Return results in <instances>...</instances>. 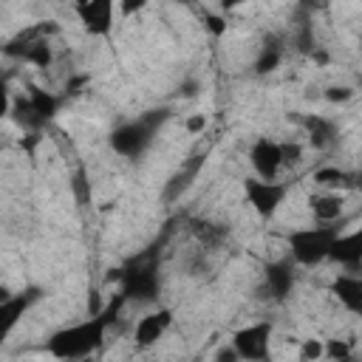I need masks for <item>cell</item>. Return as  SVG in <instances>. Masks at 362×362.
I'll return each mask as SVG.
<instances>
[{
  "label": "cell",
  "mask_w": 362,
  "mask_h": 362,
  "mask_svg": "<svg viewBox=\"0 0 362 362\" xmlns=\"http://www.w3.org/2000/svg\"><path fill=\"white\" fill-rule=\"evenodd\" d=\"M308 209L317 221L322 223H334L342 215V198L339 195H311L308 198Z\"/></svg>",
  "instance_id": "obj_18"
},
{
  "label": "cell",
  "mask_w": 362,
  "mask_h": 362,
  "mask_svg": "<svg viewBox=\"0 0 362 362\" xmlns=\"http://www.w3.org/2000/svg\"><path fill=\"white\" fill-rule=\"evenodd\" d=\"M280 150H283V167H294L303 158V147L297 141H286L280 144Z\"/></svg>",
  "instance_id": "obj_27"
},
{
  "label": "cell",
  "mask_w": 362,
  "mask_h": 362,
  "mask_svg": "<svg viewBox=\"0 0 362 362\" xmlns=\"http://www.w3.org/2000/svg\"><path fill=\"white\" fill-rule=\"evenodd\" d=\"M240 3H243V0H221V8H223V11H232V8H238Z\"/></svg>",
  "instance_id": "obj_36"
},
{
  "label": "cell",
  "mask_w": 362,
  "mask_h": 362,
  "mask_svg": "<svg viewBox=\"0 0 362 362\" xmlns=\"http://www.w3.org/2000/svg\"><path fill=\"white\" fill-rule=\"evenodd\" d=\"M283 59V40L277 34H266L263 37V45H260V54L255 59V74L257 76H266L272 74Z\"/></svg>",
  "instance_id": "obj_17"
},
{
  "label": "cell",
  "mask_w": 362,
  "mask_h": 362,
  "mask_svg": "<svg viewBox=\"0 0 362 362\" xmlns=\"http://www.w3.org/2000/svg\"><path fill=\"white\" fill-rule=\"evenodd\" d=\"M325 354V345L320 342V339H305L303 345H300V356L303 359H320Z\"/></svg>",
  "instance_id": "obj_29"
},
{
  "label": "cell",
  "mask_w": 362,
  "mask_h": 362,
  "mask_svg": "<svg viewBox=\"0 0 362 362\" xmlns=\"http://www.w3.org/2000/svg\"><path fill=\"white\" fill-rule=\"evenodd\" d=\"M40 288H25V291H20V294H11L8 300H3V305H0V317H3V334H8L11 328H14V322L40 300Z\"/></svg>",
  "instance_id": "obj_12"
},
{
  "label": "cell",
  "mask_w": 362,
  "mask_h": 362,
  "mask_svg": "<svg viewBox=\"0 0 362 362\" xmlns=\"http://www.w3.org/2000/svg\"><path fill=\"white\" fill-rule=\"evenodd\" d=\"M204 127H206V116H204V113H195V116L187 119V130H189V133H201Z\"/></svg>",
  "instance_id": "obj_31"
},
{
  "label": "cell",
  "mask_w": 362,
  "mask_h": 362,
  "mask_svg": "<svg viewBox=\"0 0 362 362\" xmlns=\"http://www.w3.org/2000/svg\"><path fill=\"white\" fill-rule=\"evenodd\" d=\"M311 59H314L317 65H328V62H331V57H328V51H325V48H320V45H317V48L311 51Z\"/></svg>",
  "instance_id": "obj_33"
},
{
  "label": "cell",
  "mask_w": 362,
  "mask_h": 362,
  "mask_svg": "<svg viewBox=\"0 0 362 362\" xmlns=\"http://www.w3.org/2000/svg\"><path fill=\"white\" fill-rule=\"evenodd\" d=\"M263 277H266V288L274 300H286L294 288V269L288 260H274L263 269Z\"/></svg>",
  "instance_id": "obj_11"
},
{
  "label": "cell",
  "mask_w": 362,
  "mask_h": 362,
  "mask_svg": "<svg viewBox=\"0 0 362 362\" xmlns=\"http://www.w3.org/2000/svg\"><path fill=\"white\" fill-rule=\"evenodd\" d=\"M201 167H204V156L198 153V156H192V158H189V161H187V164H184V167H181V170H178L167 184H164L161 198H164L167 204H170V201H178V198H181V192L192 184V178L198 175V170H201Z\"/></svg>",
  "instance_id": "obj_13"
},
{
  "label": "cell",
  "mask_w": 362,
  "mask_h": 362,
  "mask_svg": "<svg viewBox=\"0 0 362 362\" xmlns=\"http://www.w3.org/2000/svg\"><path fill=\"white\" fill-rule=\"evenodd\" d=\"M269 339H272V322H252V325L235 331L232 345L240 359H266Z\"/></svg>",
  "instance_id": "obj_6"
},
{
  "label": "cell",
  "mask_w": 362,
  "mask_h": 362,
  "mask_svg": "<svg viewBox=\"0 0 362 362\" xmlns=\"http://www.w3.org/2000/svg\"><path fill=\"white\" fill-rule=\"evenodd\" d=\"M351 96H354V90H351L348 85H331V88H325V99H328V102H334V105L348 102Z\"/></svg>",
  "instance_id": "obj_28"
},
{
  "label": "cell",
  "mask_w": 362,
  "mask_h": 362,
  "mask_svg": "<svg viewBox=\"0 0 362 362\" xmlns=\"http://www.w3.org/2000/svg\"><path fill=\"white\" fill-rule=\"evenodd\" d=\"M11 110H14V119H17L23 127H28V130H40V127H45V124H48V122L34 110V105H31V99H28V96H25V99H17Z\"/></svg>",
  "instance_id": "obj_20"
},
{
  "label": "cell",
  "mask_w": 362,
  "mask_h": 362,
  "mask_svg": "<svg viewBox=\"0 0 362 362\" xmlns=\"http://www.w3.org/2000/svg\"><path fill=\"white\" fill-rule=\"evenodd\" d=\"M178 90H181V96H195V93H198V82H195V79H187Z\"/></svg>",
  "instance_id": "obj_34"
},
{
  "label": "cell",
  "mask_w": 362,
  "mask_h": 362,
  "mask_svg": "<svg viewBox=\"0 0 362 362\" xmlns=\"http://www.w3.org/2000/svg\"><path fill=\"white\" fill-rule=\"evenodd\" d=\"M71 192H74V198H76V204L79 206H88L90 204V181H88V173L79 167L76 173H74V178H71Z\"/></svg>",
  "instance_id": "obj_23"
},
{
  "label": "cell",
  "mask_w": 362,
  "mask_h": 362,
  "mask_svg": "<svg viewBox=\"0 0 362 362\" xmlns=\"http://www.w3.org/2000/svg\"><path fill=\"white\" fill-rule=\"evenodd\" d=\"M300 124L305 127L308 141H311V147H317V150H325V147L334 144V139H337V124H334L331 119H325V116H303Z\"/></svg>",
  "instance_id": "obj_16"
},
{
  "label": "cell",
  "mask_w": 362,
  "mask_h": 362,
  "mask_svg": "<svg viewBox=\"0 0 362 362\" xmlns=\"http://www.w3.org/2000/svg\"><path fill=\"white\" fill-rule=\"evenodd\" d=\"M170 322H173V311H170V308H158V311L141 317V320L136 322V345H139V348L156 345V342L164 337V331L170 328Z\"/></svg>",
  "instance_id": "obj_9"
},
{
  "label": "cell",
  "mask_w": 362,
  "mask_h": 362,
  "mask_svg": "<svg viewBox=\"0 0 362 362\" xmlns=\"http://www.w3.org/2000/svg\"><path fill=\"white\" fill-rule=\"evenodd\" d=\"M23 59H25V62H31V65H37V68H48V65H51V59H54V54H51V45H48V40H45V37L34 40V42H31V45L25 48Z\"/></svg>",
  "instance_id": "obj_22"
},
{
  "label": "cell",
  "mask_w": 362,
  "mask_h": 362,
  "mask_svg": "<svg viewBox=\"0 0 362 362\" xmlns=\"http://www.w3.org/2000/svg\"><path fill=\"white\" fill-rule=\"evenodd\" d=\"M158 252L161 243H153L150 249L133 255L124 266H122V294L124 300H139V303H156L158 291H161V280H158Z\"/></svg>",
  "instance_id": "obj_2"
},
{
  "label": "cell",
  "mask_w": 362,
  "mask_h": 362,
  "mask_svg": "<svg viewBox=\"0 0 362 362\" xmlns=\"http://www.w3.org/2000/svg\"><path fill=\"white\" fill-rule=\"evenodd\" d=\"M325 356H331V359H348L351 356V342H345V339H328Z\"/></svg>",
  "instance_id": "obj_26"
},
{
  "label": "cell",
  "mask_w": 362,
  "mask_h": 362,
  "mask_svg": "<svg viewBox=\"0 0 362 362\" xmlns=\"http://www.w3.org/2000/svg\"><path fill=\"white\" fill-rule=\"evenodd\" d=\"M348 189L362 192V173H351V187H348Z\"/></svg>",
  "instance_id": "obj_35"
},
{
  "label": "cell",
  "mask_w": 362,
  "mask_h": 362,
  "mask_svg": "<svg viewBox=\"0 0 362 362\" xmlns=\"http://www.w3.org/2000/svg\"><path fill=\"white\" fill-rule=\"evenodd\" d=\"M187 223H189L192 238H195L204 249H221V246L226 243L229 229H223L221 223H212V221H206V218H189Z\"/></svg>",
  "instance_id": "obj_15"
},
{
  "label": "cell",
  "mask_w": 362,
  "mask_h": 362,
  "mask_svg": "<svg viewBox=\"0 0 362 362\" xmlns=\"http://www.w3.org/2000/svg\"><path fill=\"white\" fill-rule=\"evenodd\" d=\"M243 189H246V201L252 204V209L260 218H272L280 209V204L286 201V195H288V184L266 181V178H246Z\"/></svg>",
  "instance_id": "obj_5"
},
{
  "label": "cell",
  "mask_w": 362,
  "mask_h": 362,
  "mask_svg": "<svg viewBox=\"0 0 362 362\" xmlns=\"http://www.w3.org/2000/svg\"><path fill=\"white\" fill-rule=\"evenodd\" d=\"M204 28H206L212 37H221V34L226 31V17L212 14V11H204Z\"/></svg>",
  "instance_id": "obj_25"
},
{
  "label": "cell",
  "mask_w": 362,
  "mask_h": 362,
  "mask_svg": "<svg viewBox=\"0 0 362 362\" xmlns=\"http://www.w3.org/2000/svg\"><path fill=\"white\" fill-rule=\"evenodd\" d=\"M294 48L300 54H305V57H311V51L317 48V40H314V31H311L308 23H297V28H294Z\"/></svg>",
  "instance_id": "obj_24"
},
{
  "label": "cell",
  "mask_w": 362,
  "mask_h": 362,
  "mask_svg": "<svg viewBox=\"0 0 362 362\" xmlns=\"http://www.w3.org/2000/svg\"><path fill=\"white\" fill-rule=\"evenodd\" d=\"M122 303H124V294L119 291L102 311L90 314L85 322L51 334V339H48V345H45L48 354H54L57 359H82V356H90V354L102 345L105 331H107V325L116 320Z\"/></svg>",
  "instance_id": "obj_1"
},
{
  "label": "cell",
  "mask_w": 362,
  "mask_h": 362,
  "mask_svg": "<svg viewBox=\"0 0 362 362\" xmlns=\"http://www.w3.org/2000/svg\"><path fill=\"white\" fill-rule=\"evenodd\" d=\"M28 99H31L34 110H37L45 122H51V119L57 116V110H59V99H57L54 93L42 90V88H37V85H28Z\"/></svg>",
  "instance_id": "obj_19"
},
{
  "label": "cell",
  "mask_w": 362,
  "mask_h": 362,
  "mask_svg": "<svg viewBox=\"0 0 362 362\" xmlns=\"http://www.w3.org/2000/svg\"><path fill=\"white\" fill-rule=\"evenodd\" d=\"M331 291L337 294V300L348 308V311H359L362 308V274H339L331 283Z\"/></svg>",
  "instance_id": "obj_14"
},
{
  "label": "cell",
  "mask_w": 362,
  "mask_h": 362,
  "mask_svg": "<svg viewBox=\"0 0 362 362\" xmlns=\"http://www.w3.org/2000/svg\"><path fill=\"white\" fill-rule=\"evenodd\" d=\"M144 3H147V0H119V11H122L124 17H130V14L141 11V8H144Z\"/></svg>",
  "instance_id": "obj_30"
},
{
  "label": "cell",
  "mask_w": 362,
  "mask_h": 362,
  "mask_svg": "<svg viewBox=\"0 0 362 362\" xmlns=\"http://www.w3.org/2000/svg\"><path fill=\"white\" fill-rule=\"evenodd\" d=\"M339 235V226H311V229H297L288 235V249L297 263L303 266H317L328 257L334 238Z\"/></svg>",
  "instance_id": "obj_3"
},
{
  "label": "cell",
  "mask_w": 362,
  "mask_h": 362,
  "mask_svg": "<svg viewBox=\"0 0 362 362\" xmlns=\"http://www.w3.org/2000/svg\"><path fill=\"white\" fill-rule=\"evenodd\" d=\"M76 17L93 37H107L113 28V0H88L85 6H76Z\"/></svg>",
  "instance_id": "obj_8"
},
{
  "label": "cell",
  "mask_w": 362,
  "mask_h": 362,
  "mask_svg": "<svg viewBox=\"0 0 362 362\" xmlns=\"http://www.w3.org/2000/svg\"><path fill=\"white\" fill-rule=\"evenodd\" d=\"M178 3H184V6H195V0H178Z\"/></svg>",
  "instance_id": "obj_37"
},
{
  "label": "cell",
  "mask_w": 362,
  "mask_h": 362,
  "mask_svg": "<svg viewBox=\"0 0 362 362\" xmlns=\"http://www.w3.org/2000/svg\"><path fill=\"white\" fill-rule=\"evenodd\" d=\"M249 161L257 173V178H266V181H274L280 167H283V150L277 141L272 139H257L249 150Z\"/></svg>",
  "instance_id": "obj_7"
},
{
  "label": "cell",
  "mask_w": 362,
  "mask_h": 362,
  "mask_svg": "<svg viewBox=\"0 0 362 362\" xmlns=\"http://www.w3.org/2000/svg\"><path fill=\"white\" fill-rule=\"evenodd\" d=\"M85 82H88V76H85V74H82V76H74V79L65 85V90H68L71 96H76V93H79V88H82Z\"/></svg>",
  "instance_id": "obj_32"
},
{
  "label": "cell",
  "mask_w": 362,
  "mask_h": 362,
  "mask_svg": "<svg viewBox=\"0 0 362 362\" xmlns=\"http://www.w3.org/2000/svg\"><path fill=\"white\" fill-rule=\"evenodd\" d=\"M359 314H362V308H359Z\"/></svg>",
  "instance_id": "obj_39"
},
{
  "label": "cell",
  "mask_w": 362,
  "mask_h": 362,
  "mask_svg": "<svg viewBox=\"0 0 362 362\" xmlns=\"http://www.w3.org/2000/svg\"><path fill=\"white\" fill-rule=\"evenodd\" d=\"M85 3H88V0H74V8H76V6H85Z\"/></svg>",
  "instance_id": "obj_38"
},
{
  "label": "cell",
  "mask_w": 362,
  "mask_h": 362,
  "mask_svg": "<svg viewBox=\"0 0 362 362\" xmlns=\"http://www.w3.org/2000/svg\"><path fill=\"white\" fill-rule=\"evenodd\" d=\"M314 181L322 184V187H331V189H348L351 187V173L339 170V167H320L314 173Z\"/></svg>",
  "instance_id": "obj_21"
},
{
  "label": "cell",
  "mask_w": 362,
  "mask_h": 362,
  "mask_svg": "<svg viewBox=\"0 0 362 362\" xmlns=\"http://www.w3.org/2000/svg\"><path fill=\"white\" fill-rule=\"evenodd\" d=\"M331 260L342 263L345 269L351 266H359L362 263V226L348 232V235H337L334 243H331V252H328Z\"/></svg>",
  "instance_id": "obj_10"
},
{
  "label": "cell",
  "mask_w": 362,
  "mask_h": 362,
  "mask_svg": "<svg viewBox=\"0 0 362 362\" xmlns=\"http://www.w3.org/2000/svg\"><path fill=\"white\" fill-rule=\"evenodd\" d=\"M153 136H156V127H153L144 116H139V119H133V122H127V124H119V127L110 133V147H113L119 156H124V158H139V156L150 147Z\"/></svg>",
  "instance_id": "obj_4"
}]
</instances>
